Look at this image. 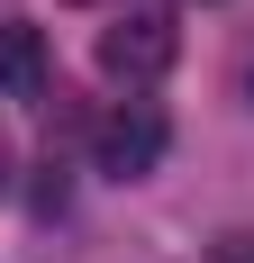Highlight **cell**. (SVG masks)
Masks as SVG:
<instances>
[{
	"label": "cell",
	"instance_id": "1",
	"mask_svg": "<svg viewBox=\"0 0 254 263\" xmlns=\"http://www.w3.org/2000/svg\"><path fill=\"white\" fill-rule=\"evenodd\" d=\"M173 54H182V27L164 18V9H118V18L100 27V73L127 82V91L164 82V73H173Z\"/></svg>",
	"mask_w": 254,
	"mask_h": 263
},
{
	"label": "cell",
	"instance_id": "2",
	"mask_svg": "<svg viewBox=\"0 0 254 263\" xmlns=\"http://www.w3.org/2000/svg\"><path fill=\"white\" fill-rule=\"evenodd\" d=\"M164 145H173V118H164L154 100H136V91H127L100 127H91V155H100L109 182H146L154 163H164Z\"/></svg>",
	"mask_w": 254,
	"mask_h": 263
},
{
	"label": "cell",
	"instance_id": "3",
	"mask_svg": "<svg viewBox=\"0 0 254 263\" xmlns=\"http://www.w3.org/2000/svg\"><path fill=\"white\" fill-rule=\"evenodd\" d=\"M55 73V54H46V27H27V18H0V100H37Z\"/></svg>",
	"mask_w": 254,
	"mask_h": 263
},
{
	"label": "cell",
	"instance_id": "4",
	"mask_svg": "<svg viewBox=\"0 0 254 263\" xmlns=\"http://www.w3.org/2000/svg\"><path fill=\"white\" fill-rule=\"evenodd\" d=\"M236 100L254 109V27H245V36H236Z\"/></svg>",
	"mask_w": 254,
	"mask_h": 263
},
{
	"label": "cell",
	"instance_id": "5",
	"mask_svg": "<svg viewBox=\"0 0 254 263\" xmlns=\"http://www.w3.org/2000/svg\"><path fill=\"white\" fill-rule=\"evenodd\" d=\"M9 182H19V155H9V136H0V200H9Z\"/></svg>",
	"mask_w": 254,
	"mask_h": 263
}]
</instances>
